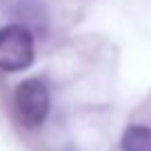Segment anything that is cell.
Returning <instances> with one entry per match:
<instances>
[{
  "mask_svg": "<svg viewBox=\"0 0 151 151\" xmlns=\"http://www.w3.org/2000/svg\"><path fill=\"white\" fill-rule=\"evenodd\" d=\"M36 58L33 33L27 24L16 22L0 27V71L16 73L31 67Z\"/></svg>",
  "mask_w": 151,
  "mask_h": 151,
  "instance_id": "obj_1",
  "label": "cell"
},
{
  "mask_svg": "<svg viewBox=\"0 0 151 151\" xmlns=\"http://www.w3.org/2000/svg\"><path fill=\"white\" fill-rule=\"evenodd\" d=\"M14 104L20 122L24 127L33 129V127H40L47 120L49 109H51V96H49L47 85L40 78H29V80H22L16 87Z\"/></svg>",
  "mask_w": 151,
  "mask_h": 151,
  "instance_id": "obj_2",
  "label": "cell"
},
{
  "mask_svg": "<svg viewBox=\"0 0 151 151\" xmlns=\"http://www.w3.org/2000/svg\"><path fill=\"white\" fill-rule=\"evenodd\" d=\"M120 147L122 151H151V127H145V124L127 127L120 140Z\"/></svg>",
  "mask_w": 151,
  "mask_h": 151,
  "instance_id": "obj_3",
  "label": "cell"
}]
</instances>
